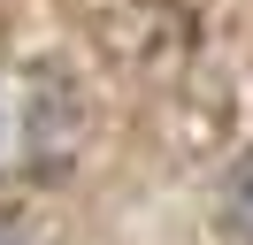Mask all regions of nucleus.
<instances>
[{"label":"nucleus","instance_id":"nucleus-1","mask_svg":"<svg viewBox=\"0 0 253 245\" xmlns=\"http://www.w3.org/2000/svg\"><path fill=\"white\" fill-rule=\"evenodd\" d=\"M77 138H84V107L54 69H0V184L69 168Z\"/></svg>","mask_w":253,"mask_h":245},{"label":"nucleus","instance_id":"nucleus-3","mask_svg":"<svg viewBox=\"0 0 253 245\" xmlns=\"http://www.w3.org/2000/svg\"><path fill=\"white\" fill-rule=\"evenodd\" d=\"M0 245H31V238H23V230L8 222V214H0Z\"/></svg>","mask_w":253,"mask_h":245},{"label":"nucleus","instance_id":"nucleus-2","mask_svg":"<svg viewBox=\"0 0 253 245\" xmlns=\"http://www.w3.org/2000/svg\"><path fill=\"white\" fill-rule=\"evenodd\" d=\"M222 207H230V230H238V238H253V153L230 168V184H222Z\"/></svg>","mask_w":253,"mask_h":245}]
</instances>
